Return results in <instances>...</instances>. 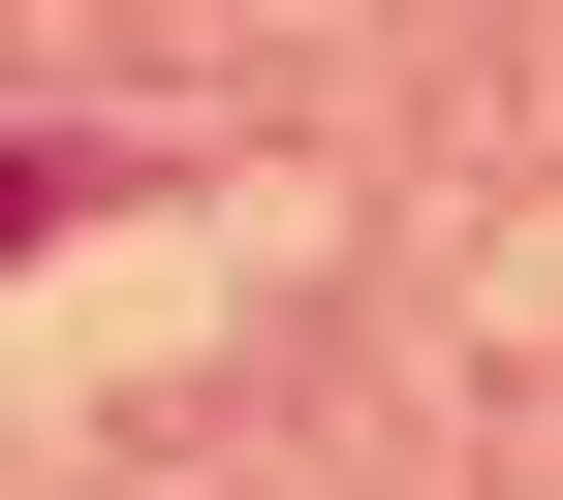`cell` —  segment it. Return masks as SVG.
Wrapping results in <instances>:
<instances>
[{
	"instance_id": "obj_1",
	"label": "cell",
	"mask_w": 563,
	"mask_h": 500,
	"mask_svg": "<svg viewBox=\"0 0 563 500\" xmlns=\"http://www.w3.org/2000/svg\"><path fill=\"white\" fill-rule=\"evenodd\" d=\"M63 220H95V188H63V157H32V125H0V251H63Z\"/></svg>"
}]
</instances>
